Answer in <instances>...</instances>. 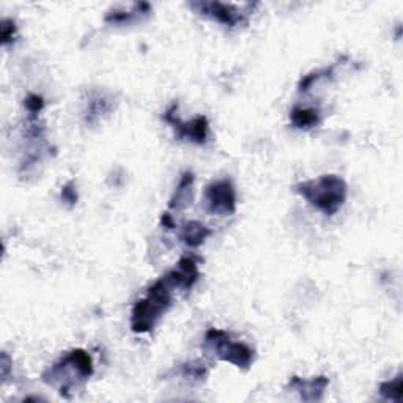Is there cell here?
I'll return each instance as SVG.
<instances>
[{
	"instance_id": "19",
	"label": "cell",
	"mask_w": 403,
	"mask_h": 403,
	"mask_svg": "<svg viewBox=\"0 0 403 403\" xmlns=\"http://www.w3.org/2000/svg\"><path fill=\"white\" fill-rule=\"evenodd\" d=\"M62 200L66 202L68 205H76L77 204V191H76V188H75V183L70 181V183H66V185L62 188Z\"/></svg>"
},
{
	"instance_id": "16",
	"label": "cell",
	"mask_w": 403,
	"mask_h": 403,
	"mask_svg": "<svg viewBox=\"0 0 403 403\" xmlns=\"http://www.w3.org/2000/svg\"><path fill=\"white\" fill-rule=\"evenodd\" d=\"M402 374L397 375L394 380L384 381L380 384V394L386 400L400 402L402 400Z\"/></svg>"
},
{
	"instance_id": "18",
	"label": "cell",
	"mask_w": 403,
	"mask_h": 403,
	"mask_svg": "<svg viewBox=\"0 0 403 403\" xmlns=\"http://www.w3.org/2000/svg\"><path fill=\"white\" fill-rule=\"evenodd\" d=\"M24 106H26L30 117H36L43 111V107H45V101L38 95H29L26 101H24Z\"/></svg>"
},
{
	"instance_id": "11",
	"label": "cell",
	"mask_w": 403,
	"mask_h": 403,
	"mask_svg": "<svg viewBox=\"0 0 403 403\" xmlns=\"http://www.w3.org/2000/svg\"><path fill=\"white\" fill-rule=\"evenodd\" d=\"M213 234L211 229L199 221H189L180 230V240L189 248H199Z\"/></svg>"
},
{
	"instance_id": "4",
	"label": "cell",
	"mask_w": 403,
	"mask_h": 403,
	"mask_svg": "<svg viewBox=\"0 0 403 403\" xmlns=\"http://www.w3.org/2000/svg\"><path fill=\"white\" fill-rule=\"evenodd\" d=\"M204 348L215 353L221 361L230 363L244 370L252 365L255 358L252 348L241 344V342H234L222 329H208L204 339Z\"/></svg>"
},
{
	"instance_id": "21",
	"label": "cell",
	"mask_w": 403,
	"mask_h": 403,
	"mask_svg": "<svg viewBox=\"0 0 403 403\" xmlns=\"http://www.w3.org/2000/svg\"><path fill=\"white\" fill-rule=\"evenodd\" d=\"M0 365H2V378L3 380H7L8 377V370H10V365H11V358L8 356V353H2V361H0Z\"/></svg>"
},
{
	"instance_id": "10",
	"label": "cell",
	"mask_w": 403,
	"mask_h": 403,
	"mask_svg": "<svg viewBox=\"0 0 403 403\" xmlns=\"http://www.w3.org/2000/svg\"><path fill=\"white\" fill-rule=\"evenodd\" d=\"M192 197H194V174L188 170V172L181 175L178 186H176L172 199L169 202V208L175 211L185 210L191 205Z\"/></svg>"
},
{
	"instance_id": "14",
	"label": "cell",
	"mask_w": 403,
	"mask_h": 403,
	"mask_svg": "<svg viewBox=\"0 0 403 403\" xmlns=\"http://www.w3.org/2000/svg\"><path fill=\"white\" fill-rule=\"evenodd\" d=\"M111 111V102L107 98L101 93H95L89 100L87 105V123H95V121L101 117L102 114Z\"/></svg>"
},
{
	"instance_id": "5",
	"label": "cell",
	"mask_w": 403,
	"mask_h": 403,
	"mask_svg": "<svg viewBox=\"0 0 403 403\" xmlns=\"http://www.w3.org/2000/svg\"><path fill=\"white\" fill-rule=\"evenodd\" d=\"M176 107H178V105L174 102L162 115L164 121H167L175 130L176 137L199 145L206 144V140H208V120H206L205 115H199V117H195L191 121H181L178 115H176Z\"/></svg>"
},
{
	"instance_id": "12",
	"label": "cell",
	"mask_w": 403,
	"mask_h": 403,
	"mask_svg": "<svg viewBox=\"0 0 403 403\" xmlns=\"http://www.w3.org/2000/svg\"><path fill=\"white\" fill-rule=\"evenodd\" d=\"M320 120L321 117H320L319 109L295 106L290 112L291 125L298 128V130H310V128L319 125Z\"/></svg>"
},
{
	"instance_id": "17",
	"label": "cell",
	"mask_w": 403,
	"mask_h": 403,
	"mask_svg": "<svg viewBox=\"0 0 403 403\" xmlns=\"http://www.w3.org/2000/svg\"><path fill=\"white\" fill-rule=\"evenodd\" d=\"M183 375L186 378H191V380H197L202 381L205 380L206 375H208V370L204 364H197V363H191V364H185L183 365Z\"/></svg>"
},
{
	"instance_id": "7",
	"label": "cell",
	"mask_w": 403,
	"mask_h": 403,
	"mask_svg": "<svg viewBox=\"0 0 403 403\" xmlns=\"http://www.w3.org/2000/svg\"><path fill=\"white\" fill-rule=\"evenodd\" d=\"M189 7H191L195 13L210 17V20H215L229 27H236L246 21L244 20V13H241V10L235 7V5L216 2V0L215 2H191Z\"/></svg>"
},
{
	"instance_id": "15",
	"label": "cell",
	"mask_w": 403,
	"mask_h": 403,
	"mask_svg": "<svg viewBox=\"0 0 403 403\" xmlns=\"http://www.w3.org/2000/svg\"><path fill=\"white\" fill-rule=\"evenodd\" d=\"M334 75V66H329V68H323V70H317L309 73V75L304 76L301 81L298 84V90L299 91H307L314 87V84H317L320 79H328L333 77Z\"/></svg>"
},
{
	"instance_id": "22",
	"label": "cell",
	"mask_w": 403,
	"mask_h": 403,
	"mask_svg": "<svg viewBox=\"0 0 403 403\" xmlns=\"http://www.w3.org/2000/svg\"><path fill=\"white\" fill-rule=\"evenodd\" d=\"M161 224H162L166 229H175V227H176L172 215H169V213H164V215L161 216Z\"/></svg>"
},
{
	"instance_id": "9",
	"label": "cell",
	"mask_w": 403,
	"mask_h": 403,
	"mask_svg": "<svg viewBox=\"0 0 403 403\" xmlns=\"http://www.w3.org/2000/svg\"><path fill=\"white\" fill-rule=\"evenodd\" d=\"M329 384V378L320 375L312 380H303L299 377H291L287 388L295 390L299 399L304 402H319L323 399V394Z\"/></svg>"
},
{
	"instance_id": "8",
	"label": "cell",
	"mask_w": 403,
	"mask_h": 403,
	"mask_svg": "<svg viewBox=\"0 0 403 403\" xmlns=\"http://www.w3.org/2000/svg\"><path fill=\"white\" fill-rule=\"evenodd\" d=\"M164 277L167 279V282L172 285L174 290L180 289L189 291L199 280L200 271L192 257H183L180 259L178 265H176L172 271H169Z\"/></svg>"
},
{
	"instance_id": "3",
	"label": "cell",
	"mask_w": 403,
	"mask_h": 403,
	"mask_svg": "<svg viewBox=\"0 0 403 403\" xmlns=\"http://www.w3.org/2000/svg\"><path fill=\"white\" fill-rule=\"evenodd\" d=\"M93 375V361L85 350L70 351L52 367H49L43 374V381L49 386H57L60 394L70 399V390L77 381H85Z\"/></svg>"
},
{
	"instance_id": "6",
	"label": "cell",
	"mask_w": 403,
	"mask_h": 403,
	"mask_svg": "<svg viewBox=\"0 0 403 403\" xmlns=\"http://www.w3.org/2000/svg\"><path fill=\"white\" fill-rule=\"evenodd\" d=\"M205 204L210 213L229 216L236 211V191L230 180H218L205 188Z\"/></svg>"
},
{
	"instance_id": "1",
	"label": "cell",
	"mask_w": 403,
	"mask_h": 403,
	"mask_svg": "<svg viewBox=\"0 0 403 403\" xmlns=\"http://www.w3.org/2000/svg\"><path fill=\"white\" fill-rule=\"evenodd\" d=\"M172 285L166 277L158 279L146 290V295L136 301L131 312V329L136 334L150 333L161 317L172 306Z\"/></svg>"
},
{
	"instance_id": "20",
	"label": "cell",
	"mask_w": 403,
	"mask_h": 403,
	"mask_svg": "<svg viewBox=\"0 0 403 403\" xmlns=\"http://www.w3.org/2000/svg\"><path fill=\"white\" fill-rule=\"evenodd\" d=\"M16 32V26L13 21L5 20L2 21V45H8V43L13 40Z\"/></svg>"
},
{
	"instance_id": "13",
	"label": "cell",
	"mask_w": 403,
	"mask_h": 403,
	"mask_svg": "<svg viewBox=\"0 0 403 403\" xmlns=\"http://www.w3.org/2000/svg\"><path fill=\"white\" fill-rule=\"evenodd\" d=\"M149 3H136L132 5V10H112L106 15L105 21L109 24H130L137 21L140 16H146L150 13Z\"/></svg>"
},
{
	"instance_id": "2",
	"label": "cell",
	"mask_w": 403,
	"mask_h": 403,
	"mask_svg": "<svg viewBox=\"0 0 403 403\" xmlns=\"http://www.w3.org/2000/svg\"><path fill=\"white\" fill-rule=\"evenodd\" d=\"M295 191L323 215L334 216L345 204L348 186L339 175H321L315 180L298 183Z\"/></svg>"
}]
</instances>
